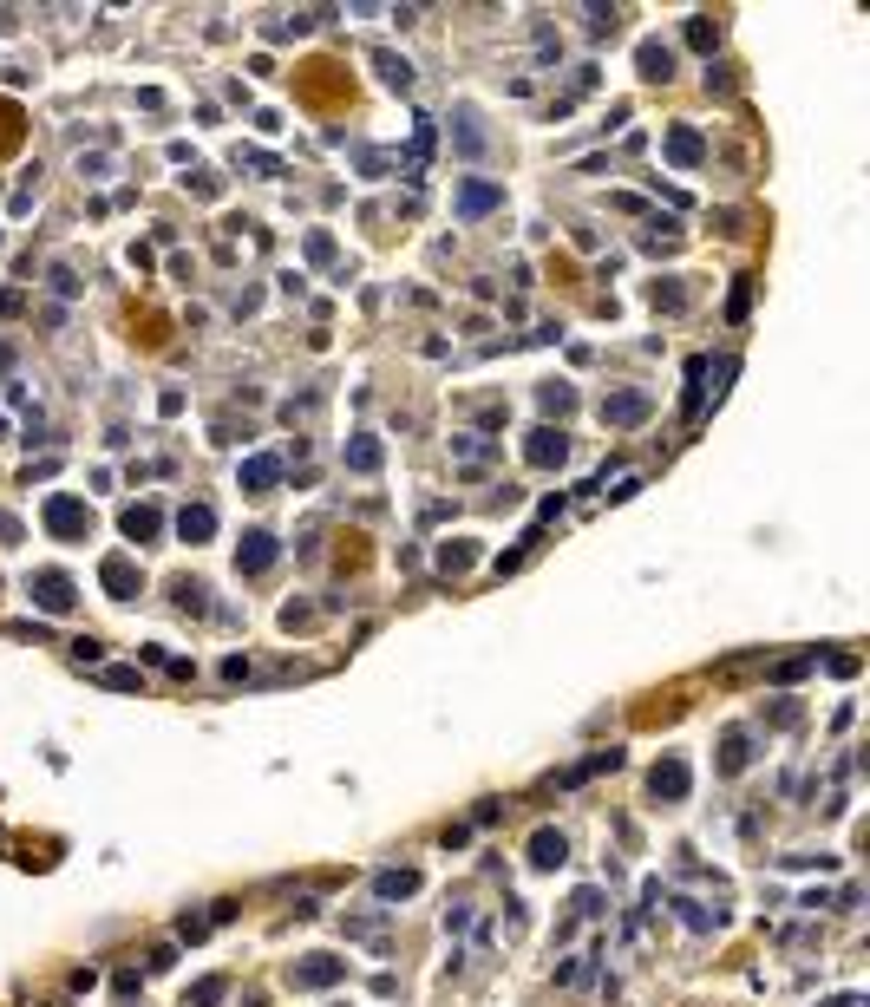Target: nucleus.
Returning <instances> with one entry per match:
<instances>
[{
    "mask_svg": "<svg viewBox=\"0 0 870 1007\" xmlns=\"http://www.w3.org/2000/svg\"><path fill=\"white\" fill-rule=\"evenodd\" d=\"M275 478H281V458H249L243 465V491H275Z\"/></svg>",
    "mask_w": 870,
    "mask_h": 1007,
    "instance_id": "obj_11",
    "label": "nucleus"
},
{
    "mask_svg": "<svg viewBox=\"0 0 870 1007\" xmlns=\"http://www.w3.org/2000/svg\"><path fill=\"white\" fill-rule=\"evenodd\" d=\"M177 530H183V536H190V543H204V536L216 530V511H210V504H190V511H183V517H177Z\"/></svg>",
    "mask_w": 870,
    "mask_h": 1007,
    "instance_id": "obj_13",
    "label": "nucleus"
},
{
    "mask_svg": "<svg viewBox=\"0 0 870 1007\" xmlns=\"http://www.w3.org/2000/svg\"><path fill=\"white\" fill-rule=\"evenodd\" d=\"M563 857H570V844H563V831H537V837H530V864H537V870H557Z\"/></svg>",
    "mask_w": 870,
    "mask_h": 1007,
    "instance_id": "obj_9",
    "label": "nucleus"
},
{
    "mask_svg": "<svg viewBox=\"0 0 870 1007\" xmlns=\"http://www.w3.org/2000/svg\"><path fill=\"white\" fill-rule=\"evenodd\" d=\"M530 465H543V472H550V465H563V458H570V439H563V432H530Z\"/></svg>",
    "mask_w": 870,
    "mask_h": 1007,
    "instance_id": "obj_8",
    "label": "nucleus"
},
{
    "mask_svg": "<svg viewBox=\"0 0 870 1007\" xmlns=\"http://www.w3.org/2000/svg\"><path fill=\"white\" fill-rule=\"evenodd\" d=\"M380 79H387V86H412V65L393 59V53H380Z\"/></svg>",
    "mask_w": 870,
    "mask_h": 1007,
    "instance_id": "obj_18",
    "label": "nucleus"
},
{
    "mask_svg": "<svg viewBox=\"0 0 870 1007\" xmlns=\"http://www.w3.org/2000/svg\"><path fill=\"white\" fill-rule=\"evenodd\" d=\"M543 406H550V412H570L576 393H570V386H543Z\"/></svg>",
    "mask_w": 870,
    "mask_h": 1007,
    "instance_id": "obj_21",
    "label": "nucleus"
},
{
    "mask_svg": "<svg viewBox=\"0 0 870 1007\" xmlns=\"http://www.w3.org/2000/svg\"><path fill=\"white\" fill-rule=\"evenodd\" d=\"M27 589H33V602H40V609H53V615H65V609H73V582H65L59 569H46V576H33Z\"/></svg>",
    "mask_w": 870,
    "mask_h": 1007,
    "instance_id": "obj_4",
    "label": "nucleus"
},
{
    "mask_svg": "<svg viewBox=\"0 0 870 1007\" xmlns=\"http://www.w3.org/2000/svg\"><path fill=\"white\" fill-rule=\"evenodd\" d=\"M688 40L700 46V53H713V27H707V20H694V27H688Z\"/></svg>",
    "mask_w": 870,
    "mask_h": 1007,
    "instance_id": "obj_22",
    "label": "nucleus"
},
{
    "mask_svg": "<svg viewBox=\"0 0 870 1007\" xmlns=\"http://www.w3.org/2000/svg\"><path fill=\"white\" fill-rule=\"evenodd\" d=\"M125 536L131 543H150V536H158V511H150V504H131L125 511Z\"/></svg>",
    "mask_w": 870,
    "mask_h": 1007,
    "instance_id": "obj_12",
    "label": "nucleus"
},
{
    "mask_svg": "<svg viewBox=\"0 0 870 1007\" xmlns=\"http://www.w3.org/2000/svg\"><path fill=\"white\" fill-rule=\"evenodd\" d=\"M105 582H112V596H138V569H131L125 557L105 563Z\"/></svg>",
    "mask_w": 870,
    "mask_h": 1007,
    "instance_id": "obj_17",
    "label": "nucleus"
},
{
    "mask_svg": "<svg viewBox=\"0 0 870 1007\" xmlns=\"http://www.w3.org/2000/svg\"><path fill=\"white\" fill-rule=\"evenodd\" d=\"M412 889H420V877H412V870H380V883H373V896H412Z\"/></svg>",
    "mask_w": 870,
    "mask_h": 1007,
    "instance_id": "obj_14",
    "label": "nucleus"
},
{
    "mask_svg": "<svg viewBox=\"0 0 870 1007\" xmlns=\"http://www.w3.org/2000/svg\"><path fill=\"white\" fill-rule=\"evenodd\" d=\"M46 530L65 536V543H79V536L92 530V511L79 497H46Z\"/></svg>",
    "mask_w": 870,
    "mask_h": 1007,
    "instance_id": "obj_1",
    "label": "nucleus"
},
{
    "mask_svg": "<svg viewBox=\"0 0 870 1007\" xmlns=\"http://www.w3.org/2000/svg\"><path fill=\"white\" fill-rule=\"evenodd\" d=\"M216 1001H223V981L210 975V981H196V988H190V1001H183V1007H216Z\"/></svg>",
    "mask_w": 870,
    "mask_h": 1007,
    "instance_id": "obj_20",
    "label": "nucleus"
},
{
    "mask_svg": "<svg viewBox=\"0 0 870 1007\" xmlns=\"http://www.w3.org/2000/svg\"><path fill=\"white\" fill-rule=\"evenodd\" d=\"M341 975H347L341 955H314V962H295V968H289L295 988H327V981H341Z\"/></svg>",
    "mask_w": 870,
    "mask_h": 1007,
    "instance_id": "obj_3",
    "label": "nucleus"
},
{
    "mask_svg": "<svg viewBox=\"0 0 870 1007\" xmlns=\"http://www.w3.org/2000/svg\"><path fill=\"white\" fill-rule=\"evenodd\" d=\"M648 785H655L661 804H681V798H688V765H681V759H661L655 772H648Z\"/></svg>",
    "mask_w": 870,
    "mask_h": 1007,
    "instance_id": "obj_5",
    "label": "nucleus"
},
{
    "mask_svg": "<svg viewBox=\"0 0 870 1007\" xmlns=\"http://www.w3.org/2000/svg\"><path fill=\"white\" fill-rule=\"evenodd\" d=\"M269 563H275V536L269 530H249L243 543H236V569H243V576H262Z\"/></svg>",
    "mask_w": 870,
    "mask_h": 1007,
    "instance_id": "obj_2",
    "label": "nucleus"
},
{
    "mask_svg": "<svg viewBox=\"0 0 870 1007\" xmlns=\"http://www.w3.org/2000/svg\"><path fill=\"white\" fill-rule=\"evenodd\" d=\"M746 759H752V746H746V733H733V740H727V752H720V765H727V772H740Z\"/></svg>",
    "mask_w": 870,
    "mask_h": 1007,
    "instance_id": "obj_19",
    "label": "nucleus"
},
{
    "mask_svg": "<svg viewBox=\"0 0 870 1007\" xmlns=\"http://www.w3.org/2000/svg\"><path fill=\"white\" fill-rule=\"evenodd\" d=\"M667 158H674L681 171H694V164L707 158V144H700V131H694V125H674V131H667Z\"/></svg>",
    "mask_w": 870,
    "mask_h": 1007,
    "instance_id": "obj_7",
    "label": "nucleus"
},
{
    "mask_svg": "<svg viewBox=\"0 0 870 1007\" xmlns=\"http://www.w3.org/2000/svg\"><path fill=\"white\" fill-rule=\"evenodd\" d=\"M347 465H354V472H380V439L373 432H360V439L347 445Z\"/></svg>",
    "mask_w": 870,
    "mask_h": 1007,
    "instance_id": "obj_15",
    "label": "nucleus"
},
{
    "mask_svg": "<svg viewBox=\"0 0 870 1007\" xmlns=\"http://www.w3.org/2000/svg\"><path fill=\"white\" fill-rule=\"evenodd\" d=\"M667 73H674V53H667L661 40H648L642 46V79H667Z\"/></svg>",
    "mask_w": 870,
    "mask_h": 1007,
    "instance_id": "obj_16",
    "label": "nucleus"
},
{
    "mask_svg": "<svg viewBox=\"0 0 870 1007\" xmlns=\"http://www.w3.org/2000/svg\"><path fill=\"white\" fill-rule=\"evenodd\" d=\"M602 419H609V426H642L648 419V393H609L602 399Z\"/></svg>",
    "mask_w": 870,
    "mask_h": 1007,
    "instance_id": "obj_6",
    "label": "nucleus"
},
{
    "mask_svg": "<svg viewBox=\"0 0 870 1007\" xmlns=\"http://www.w3.org/2000/svg\"><path fill=\"white\" fill-rule=\"evenodd\" d=\"M504 204V190H491V183H465L458 190V216H484V210H497Z\"/></svg>",
    "mask_w": 870,
    "mask_h": 1007,
    "instance_id": "obj_10",
    "label": "nucleus"
}]
</instances>
